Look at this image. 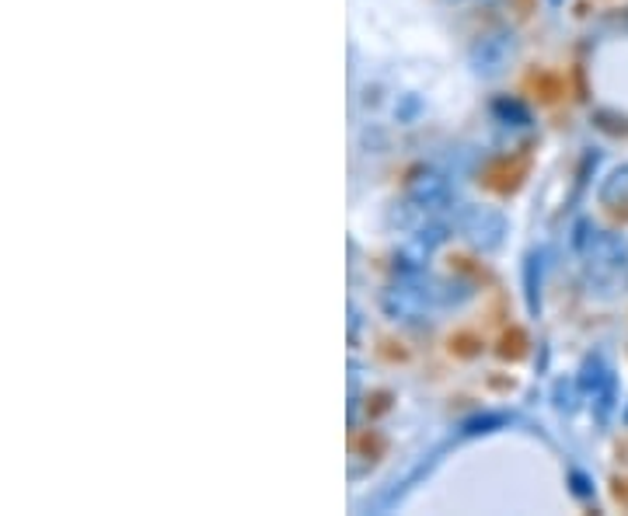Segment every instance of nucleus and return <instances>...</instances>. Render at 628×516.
Listing matches in <instances>:
<instances>
[{
	"label": "nucleus",
	"instance_id": "8",
	"mask_svg": "<svg viewBox=\"0 0 628 516\" xmlns=\"http://www.w3.org/2000/svg\"><path fill=\"white\" fill-rule=\"evenodd\" d=\"M492 116H496L500 126H517V129H530V112L517 102V99H500L496 105H492Z\"/></svg>",
	"mask_w": 628,
	"mask_h": 516
},
{
	"label": "nucleus",
	"instance_id": "5",
	"mask_svg": "<svg viewBox=\"0 0 628 516\" xmlns=\"http://www.w3.org/2000/svg\"><path fill=\"white\" fill-rule=\"evenodd\" d=\"M409 199L419 206V209H426V214H441V209L450 203V182L444 171H436V168H419L415 175L409 179Z\"/></svg>",
	"mask_w": 628,
	"mask_h": 516
},
{
	"label": "nucleus",
	"instance_id": "4",
	"mask_svg": "<svg viewBox=\"0 0 628 516\" xmlns=\"http://www.w3.org/2000/svg\"><path fill=\"white\" fill-rule=\"evenodd\" d=\"M513 49H517L513 32L510 28H492V32L479 35L475 46H471V53H468L471 70L479 73V78H500V73L513 60Z\"/></svg>",
	"mask_w": 628,
	"mask_h": 516
},
{
	"label": "nucleus",
	"instance_id": "3",
	"mask_svg": "<svg viewBox=\"0 0 628 516\" xmlns=\"http://www.w3.org/2000/svg\"><path fill=\"white\" fill-rule=\"evenodd\" d=\"M458 227H461L465 241L482 255L496 252V248L506 241V217L500 214L496 206H468V209H461Z\"/></svg>",
	"mask_w": 628,
	"mask_h": 516
},
{
	"label": "nucleus",
	"instance_id": "6",
	"mask_svg": "<svg viewBox=\"0 0 628 516\" xmlns=\"http://www.w3.org/2000/svg\"><path fill=\"white\" fill-rule=\"evenodd\" d=\"M597 196H601L604 206H612V209L628 206V168H615L612 175L604 179V185H601Z\"/></svg>",
	"mask_w": 628,
	"mask_h": 516
},
{
	"label": "nucleus",
	"instance_id": "10",
	"mask_svg": "<svg viewBox=\"0 0 628 516\" xmlns=\"http://www.w3.org/2000/svg\"><path fill=\"white\" fill-rule=\"evenodd\" d=\"M569 478H573V489H576V495H590V482H586V478L580 474V471H569Z\"/></svg>",
	"mask_w": 628,
	"mask_h": 516
},
{
	"label": "nucleus",
	"instance_id": "9",
	"mask_svg": "<svg viewBox=\"0 0 628 516\" xmlns=\"http://www.w3.org/2000/svg\"><path fill=\"white\" fill-rule=\"evenodd\" d=\"M503 426H510V415H503V412H486V415H475V418H468V423L461 426V436L496 433V429H503Z\"/></svg>",
	"mask_w": 628,
	"mask_h": 516
},
{
	"label": "nucleus",
	"instance_id": "2",
	"mask_svg": "<svg viewBox=\"0 0 628 516\" xmlns=\"http://www.w3.org/2000/svg\"><path fill=\"white\" fill-rule=\"evenodd\" d=\"M441 303V283H433L426 270H395V279L380 297V308L391 321L415 324Z\"/></svg>",
	"mask_w": 628,
	"mask_h": 516
},
{
	"label": "nucleus",
	"instance_id": "1",
	"mask_svg": "<svg viewBox=\"0 0 628 516\" xmlns=\"http://www.w3.org/2000/svg\"><path fill=\"white\" fill-rule=\"evenodd\" d=\"M583 255V276L594 290L625 294L628 290V238L612 231H590L583 223V234L576 238Z\"/></svg>",
	"mask_w": 628,
	"mask_h": 516
},
{
	"label": "nucleus",
	"instance_id": "7",
	"mask_svg": "<svg viewBox=\"0 0 628 516\" xmlns=\"http://www.w3.org/2000/svg\"><path fill=\"white\" fill-rule=\"evenodd\" d=\"M524 294H527V311L538 314L541 311V255L530 252L524 265Z\"/></svg>",
	"mask_w": 628,
	"mask_h": 516
}]
</instances>
